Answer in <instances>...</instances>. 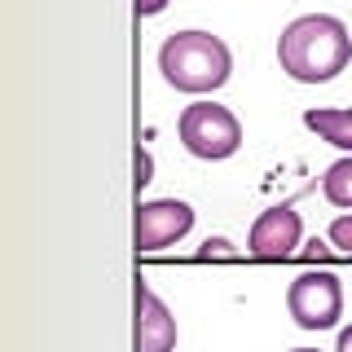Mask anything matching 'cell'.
<instances>
[{"instance_id":"cell-1","label":"cell","mask_w":352,"mask_h":352,"mask_svg":"<svg viewBox=\"0 0 352 352\" xmlns=\"http://www.w3.org/2000/svg\"><path fill=\"white\" fill-rule=\"evenodd\" d=\"M278 62L295 84H330L352 62V31L330 14H304L278 36Z\"/></svg>"},{"instance_id":"cell-2","label":"cell","mask_w":352,"mask_h":352,"mask_svg":"<svg viewBox=\"0 0 352 352\" xmlns=\"http://www.w3.org/2000/svg\"><path fill=\"white\" fill-rule=\"evenodd\" d=\"M159 71L176 93H216L234 71L229 44L212 31H172L159 44Z\"/></svg>"},{"instance_id":"cell-3","label":"cell","mask_w":352,"mask_h":352,"mask_svg":"<svg viewBox=\"0 0 352 352\" xmlns=\"http://www.w3.org/2000/svg\"><path fill=\"white\" fill-rule=\"evenodd\" d=\"M176 137L181 146L203 163H220V159H234L238 146H242V124L229 106H216V102H194L181 110L176 119Z\"/></svg>"},{"instance_id":"cell-4","label":"cell","mask_w":352,"mask_h":352,"mask_svg":"<svg viewBox=\"0 0 352 352\" xmlns=\"http://www.w3.org/2000/svg\"><path fill=\"white\" fill-rule=\"evenodd\" d=\"M286 308H291L300 330H330L344 317V282L326 269L300 273V278H291V286H286Z\"/></svg>"},{"instance_id":"cell-5","label":"cell","mask_w":352,"mask_h":352,"mask_svg":"<svg viewBox=\"0 0 352 352\" xmlns=\"http://www.w3.org/2000/svg\"><path fill=\"white\" fill-rule=\"evenodd\" d=\"M194 229V207L181 198H150L137 203V247L141 251H163L181 242Z\"/></svg>"},{"instance_id":"cell-6","label":"cell","mask_w":352,"mask_h":352,"mask_svg":"<svg viewBox=\"0 0 352 352\" xmlns=\"http://www.w3.org/2000/svg\"><path fill=\"white\" fill-rule=\"evenodd\" d=\"M304 242V220L295 212L291 203H278L269 207V212L256 216V225H251V238H247V251L260 260H286L295 256Z\"/></svg>"},{"instance_id":"cell-7","label":"cell","mask_w":352,"mask_h":352,"mask_svg":"<svg viewBox=\"0 0 352 352\" xmlns=\"http://www.w3.org/2000/svg\"><path fill=\"white\" fill-rule=\"evenodd\" d=\"M176 348V317L154 295L146 278H137V352H172Z\"/></svg>"},{"instance_id":"cell-8","label":"cell","mask_w":352,"mask_h":352,"mask_svg":"<svg viewBox=\"0 0 352 352\" xmlns=\"http://www.w3.org/2000/svg\"><path fill=\"white\" fill-rule=\"evenodd\" d=\"M304 128H313L322 141H330L335 150L352 154V110L339 106H308L304 110Z\"/></svg>"},{"instance_id":"cell-9","label":"cell","mask_w":352,"mask_h":352,"mask_svg":"<svg viewBox=\"0 0 352 352\" xmlns=\"http://www.w3.org/2000/svg\"><path fill=\"white\" fill-rule=\"evenodd\" d=\"M322 194H326L330 207H348V212H352V154L326 168V176H322Z\"/></svg>"},{"instance_id":"cell-10","label":"cell","mask_w":352,"mask_h":352,"mask_svg":"<svg viewBox=\"0 0 352 352\" xmlns=\"http://www.w3.org/2000/svg\"><path fill=\"white\" fill-rule=\"evenodd\" d=\"M326 238H330V247H335L339 256H352V216H335Z\"/></svg>"},{"instance_id":"cell-11","label":"cell","mask_w":352,"mask_h":352,"mask_svg":"<svg viewBox=\"0 0 352 352\" xmlns=\"http://www.w3.org/2000/svg\"><path fill=\"white\" fill-rule=\"evenodd\" d=\"M198 256L203 260H238V247L229 238H207L203 247H198Z\"/></svg>"},{"instance_id":"cell-12","label":"cell","mask_w":352,"mask_h":352,"mask_svg":"<svg viewBox=\"0 0 352 352\" xmlns=\"http://www.w3.org/2000/svg\"><path fill=\"white\" fill-rule=\"evenodd\" d=\"M150 181H154V159H150V150H146V146H137V176H132V185H137V194L146 190Z\"/></svg>"},{"instance_id":"cell-13","label":"cell","mask_w":352,"mask_h":352,"mask_svg":"<svg viewBox=\"0 0 352 352\" xmlns=\"http://www.w3.org/2000/svg\"><path fill=\"white\" fill-rule=\"evenodd\" d=\"M168 9V0H137V14L141 18H154V14H163Z\"/></svg>"},{"instance_id":"cell-14","label":"cell","mask_w":352,"mask_h":352,"mask_svg":"<svg viewBox=\"0 0 352 352\" xmlns=\"http://www.w3.org/2000/svg\"><path fill=\"white\" fill-rule=\"evenodd\" d=\"M300 251H304L308 260H326V256H330L335 247H326V242H317V238H313V242H308V247H300Z\"/></svg>"},{"instance_id":"cell-15","label":"cell","mask_w":352,"mask_h":352,"mask_svg":"<svg viewBox=\"0 0 352 352\" xmlns=\"http://www.w3.org/2000/svg\"><path fill=\"white\" fill-rule=\"evenodd\" d=\"M335 352H352V326L339 330V348H335Z\"/></svg>"},{"instance_id":"cell-16","label":"cell","mask_w":352,"mask_h":352,"mask_svg":"<svg viewBox=\"0 0 352 352\" xmlns=\"http://www.w3.org/2000/svg\"><path fill=\"white\" fill-rule=\"evenodd\" d=\"M291 352H317V348H291Z\"/></svg>"}]
</instances>
